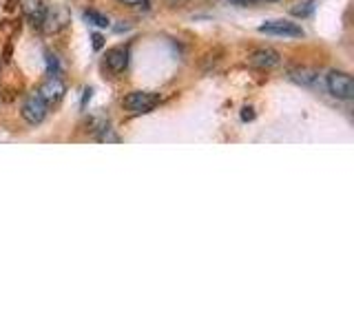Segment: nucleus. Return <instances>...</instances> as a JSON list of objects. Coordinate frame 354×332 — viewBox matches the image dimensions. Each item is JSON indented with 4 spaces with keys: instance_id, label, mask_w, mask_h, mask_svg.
Wrapping results in <instances>:
<instances>
[{
    "instance_id": "nucleus-4",
    "label": "nucleus",
    "mask_w": 354,
    "mask_h": 332,
    "mask_svg": "<svg viewBox=\"0 0 354 332\" xmlns=\"http://www.w3.org/2000/svg\"><path fill=\"white\" fill-rule=\"evenodd\" d=\"M261 33H268V36H283V38H301L304 29L290 20H268L259 27Z\"/></svg>"
},
{
    "instance_id": "nucleus-10",
    "label": "nucleus",
    "mask_w": 354,
    "mask_h": 332,
    "mask_svg": "<svg viewBox=\"0 0 354 332\" xmlns=\"http://www.w3.org/2000/svg\"><path fill=\"white\" fill-rule=\"evenodd\" d=\"M313 9H315V0H308V3H299L297 7H292V16H310L313 14Z\"/></svg>"
},
{
    "instance_id": "nucleus-5",
    "label": "nucleus",
    "mask_w": 354,
    "mask_h": 332,
    "mask_svg": "<svg viewBox=\"0 0 354 332\" xmlns=\"http://www.w3.org/2000/svg\"><path fill=\"white\" fill-rule=\"evenodd\" d=\"M22 16H25L31 25H44V16H47V5L44 0H18Z\"/></svg>"
},
{
    "instance_id": "nucleus-16",
    "label": "nucleus",
    "mask_w": 354,
    "mask_h": 332,
    "mask_svg": "<svg viewBox=\"0 0 354 332\" xmlns=\"http://www.w3.org/2000/svg\"><path fill=\"white\" fill-rule=\"evenodd\" d=\"M232 5H248V3H252V0H230Z\"/></svg>"
},
{
    "instance_id": "nucleus-13",
    "label": "nucleus",
    "mask_w": 354,
    "mask_h": 332,
    "mask_svg": "<svg viewBox=\"0 0 354 332\" xmlns=\"http://www.w3.org/2000/svg\"><path fill=\"white\" fill-rule=\"evenodd\" d=\"M47 64H49V73H53V75H58V60L53 58V55L49 53L47 55Z\"/></svg>"
},
{
    "instance_id": "nucleus-6",
    "label": "nucleus",
    "mask_w": 354,
    "mask_h": 332,
    "mask_svg": "<svg viewBox=\"0 0 354 332\" xmlns=\"http://www.w3.org/2000/svg\"><path fill=\"white\" fill-rule=\"evenodd\" d=\"M38 93L47 100V104H53V102H58V100H62V95L66 93V86L58 75H49L47 80L42 82Z\"/></svg>"
},
{
    "instance_id": "nucleus-1",
    "label": "nucleus",
    "mask_w": 354,
    "mask_h": 332,
    "mask_svg": "<svg viewBox=\"0 0 354 332\" xmlns=\"http://www.w3.org/2000/svg\"><path fill=\"white\" fill-rule=\"evenodd\" d=\"M326 86L330 95L339 100H352L354 98V80L352 75L346 71H330L326 77Z\"/></svg>"
},
{
    "instance_id": "nucleus-8",
    "label": "nucleus",
    "mask_w": 354,
    "mask_h": 332,
    "mask_svg": "<svg viewBox=\"0 0 354 332\" xmlns=\"http://www.w3.org/2000/svg\"><path fill=\"white\" fill-rule=\"evenodd\" d=\"M281 62L279 53L274 49H257L252 55H250V64L257 66V69H272Z\"/></svg>"
},
{
    "instance_id": "nucleus-18",
    "label": "nucleus",
    "mask_w": 354,
    "mask_h": 332,
    "mask_svg": "<svg viewBox=\"0 0 354 332\" xmlns=\"http://www.w3.org/2000/svg\"><path fill=\"white\" fill-rule=\"evenodd\" d=\"M270 3H274V0H270Z\"/></svg>"
},
{
    "instance_id": "nucleus-14",
    "label": "nucleus",
    "mask_w": 354,
    "mask_h": 332,
    "mask_svg": "<svg viewBox=\"0 0 354 332\" xmlns=\"http://www.w3.org/2000/svg\"><path fill=\"white\" fill-rule=\"evenodd\" d=\"M93 47L95 49L102 47V36H100V33H93Z\"/></svg>"
},
{
    "instance_id": "nucleus-17",
    "label": "nucleus",
    "mask_w": 354,
    "mask_h": 332,
    "mask_svg": "<svg viewBox=\"0 0 354 332\" xmlns=\"http://www.w3.org/2000/svg\"><path fill=\"white\" fill-rule=\"evenodd\" d=\"M171 3H177V0H171Z\"/></svg>"
},
{
    "instance_id": "nucleus-3",
    "label": "nucleus",
    "mask_w": 354,
    "mask_h": 332,
    "mask_svg": "<svg viewBox=\"0 0 354 332\" xmlns=\"http://www.w3.org/2000/svg\"><path fill=\"white\" fill-rule=\"evenodd\" d=\"M22 118H25V122H29V124H40V122L47 118V100L38 91L29 93L25 102H22Z\"/></svg>"
},
{
    "instance_id": "nucleus-15",
    "label": "nucleus",
    "mask_w": 354,
    "mask_h": 332,
    "mask_svg": "<svg viewBox=\"0 0 354 332\" xmlns=\"http://www.w3.org/2000/svg\"><path fill=\"white\" fill-rule=\"evenodd\" d=\"M254 118V113H252V109H243V113H241V120H252Z\"/></svg>"
},
{
    "instance_id": "nucleus-12",
    "label": "nucleus",
    "mask_w": 354,
    "mask_h": 332,
    "mask_svg": "<svg viewBox=\"0 0 354 332\" xmlns=\"http://www.w3.org/2000/svg\"><path fill=\"white\" fill-rule=\"evenodd\" d=\"M122 5H129V7H147L149 0H118Z\"/></svg>"
},
{
    "instance_id": "nucleus-9",
    "label": "nucleus",
    "mask_w": 354,
    "mask_h": 332,
    "mask_svg": "<svg viewBox=\"0 0 354 332\" xmlns=\"http://www.w3.org/2000/svg\"><path fill=\"white\" fill-rule=\"evenodd\" d=\"M84 20L86 22H91V25H95V27H109L111 22H109V18L104 16V14H100V11H93V9H88V11H84Z\"/></svg>"
},
{
    "instance_id": "nucleus-11",
    "label": "nucleus",
    "mask_w": 354,
    "mask_h": 332,
    "mask_svg": "<svg viewBox=\"0 0 354 332\" xmlns=\"http://www.w3.org/2000/svg\"><path fill=\"white\" fill-rule=\"evenodd\" d=\"M100 142H120V138L115 136V133H113V129H109V127H104L102 129V133H100V138H97Z\"/></svg>"
},
{
    "instance_id": "nucleus-7",
    "label": "nucleus",
    "mask_w": 354,
    "mask_h": 332,
    "mask_svg": "<svg viewBox=\"0 0 354 332\" xmlns=\"http://www.w3.org/2000/svg\"><path fill=\"white\" fill-rule=\"evenodd\" d=\"M104 64L109 66V71L122 73L129 66V47H113L106 51Z\"/></svg>"
},
{
    "instance_id": "nucleus-2",
    "label": "nucleus",
    "mask_w": 354,
    "mask_h": 332,
    "mask_svg": "<svg viewBox=\"0 0 354 332\" xmlns=\"http://www.w3.org/2000/svg\"><path fill=\"white\" fill-rule=\"evenodd\" d=\"M160 93L155 91H133L124 98V107L131 113H149L160 104Z\"/></svg>"
}]
</instances>
